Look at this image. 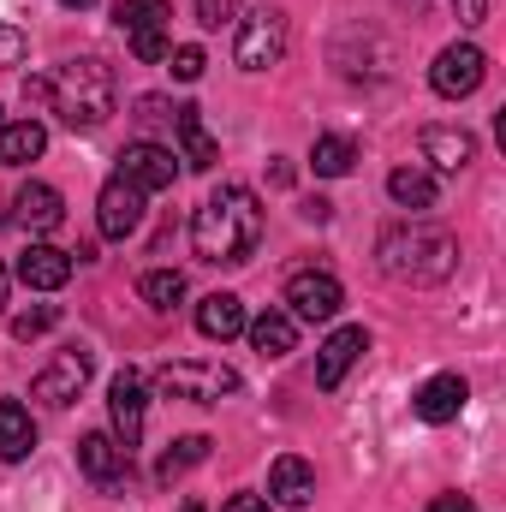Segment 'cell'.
Returning a JSON list of instances; mask_svg holds the SVG:
<instances>
[{
	"mask_svg": "<svg viewBox=\"0 0 506 512\" xmlns=\"http://www.w3.org/2000/svg\"><path fill=\"white\" fill-rule=\"evenodd\" d=\"M30 447H36V423H30V411H24L18 399H0V459L18 465V459H30Z\"/></svg>",
	"mask_w": 506,
	"mask_h": 512,
	"instance_id": "cell-22",
	"label": "cell"
},
{
	"mask_svg": "<svg viewBox=\"0 0 506 512\" xmlns=\"http://www.w3.org/2000/svg\"><path fill=\"white\" fill-rule=\"evenodd\" d=\"M137 120H173V114H167L161 96H143V102H137Z\"/></svg>",
	"mask_w": 506,
	"mask_h": 512,
	"instance_id": "cell-34",
	"label": "cell"
},
{
	"mask_svg": "<svg viewBox=\"0 0 506 512\" xmlns=\"http://www.w3.org/2000/svg\"><path fill=\"white\" fill-rule=\"evenodd\" d=\"M381 274L387 280H405V286H441L453 280L459 268V239L435 221H405V227H387L381 233Z\"/></svg>",
	"mask_w": 506,
	"mask_h": 512,
	"instance_id": "cell-2",
	"label": "cell"
},
{
	"mask_svg": "<svg viewBox=\"0 0 506 512\" xmlns=\"http://www.w3.org/2000/svg\"><path fill=\"white\" fill-rule=\"evenodd\" d=\"M268 185H280V191H286V185H292V161H274V167H268Z\"/></svg>",
	"mask_w": 506,
	"mask_h": 512,
	"instance_id": "cell-38",
	"label": "cell"
},
{
	"mask_svg": "<svg viewBox=\"0 0 506 512\" xmlns=\"http://www.w3.org/2000/svg\"><path fill=\"white\" fill-rule=\"evenodd\" d=\"M280 54H286V12L280 6L245 12L239 18V36H233V60L245 72H268V66H280Z\"/></svg>",
	"mask_w": 506,
	"mask_h": 512,
	"instance_id": "cell-5",
	"label": "cell"
},
{
	"mask_svg": "<svg viewBox=\"0 0 506 512\" xmlns=\"http://www.w3.org/2000/svg\"><path fill=\"white\" fill-rule=\"evenodd\" d=\"M120 179H131L143 197H149V191H173L179 161H173V149H161V143H126V149H120Z\"/></svg>",
	"mask_w": 506,
	"mask_h": 512,
	"instance_id": "cell-12",
	"label": "cell"
},
{
	"mask_svg": "<svg viewBox=\"0 0 506 512\" xmlns=\"http://www.w3.org/2000/svg\"><path fill=\"white\" fill-rule=\"evenodd\" d=\"M12 209H18V227H30V233H54V227L66 221V197H60L54 185H42V179H30V185L12 197Z\"/></svg>",
	"mask_w": 506,
	"mask_h": 512,
	"instance_id": "cell-17",
	"label": "cell"
},
{
	"mask_svg": "<svg viewBox=\"0 0 506 512\" xmlns=\"http://www.w3.org/2000/svg\"><path fill=\"white\" fill-rule=\"evenodd\" d=\"M126 42H131V54H137V60H167V54H173L167 30H137V36H126Z\"/></svg>",
	"mask_w": 506,
	"mask_h": 512,
	"instance_id": "cell-31",
	"label": "cell"
},
{
	"mask_svg": "<svg viewBox=\"0 0 506 512\" xmlns=\"http://www.w3.org/2000/svg\"><path fill=\"white\" fill-rule=\"evenodd\" d=\"M387 197L399 203V209H435V173H423V167H393L387 173Z\"/></svg>",
	"mask_w": 506,
	"mask_h": 512,
	"instance_id": "cell-24",
	"label": "cell"
},
{
	"mask_svg": "<svg viewBox=\"0 0 506 512\" xmlns=\"http://www.w3.org/2000/svg\"><path fill=\"white\" fill-rule=\"evenodd\" d=\"M48 328H60V304H30V310H18V316H12V340H24V346H30V340H42Z\"/></svg>",
	"mask_w": 506,
	"mask_h": 512,
	"instance_id": "cell-29",
	"label": "cell"
},
{
	"mask_svg": "<svg viewBox=\"0 0 506 512\" xmlns=\"http://www.w3.org/2000/svg\"><path fill=\"white\" fill-rule=\"evenodd\" d=\"M78 471H84L96 489H120L131 477V453L108 435V429H90V435L78 441Z\"/></svg>",
	"mask_w": 506,
	"mask_h": 512,
	"instance_id": "cell-10",
	"label": "cell"
},
{
	"mask_svg": "<svg viewBox=\"0 0 506 512\" xmlns=\"http://www.w3.org/2000/svg\"><path fill=\"white\" fill-rule=\"evenodd\" d=\"M167 66H173V78H179V84H197L209 60H203V48H197V42H185V48H173V54H167Z\"/></svg>",
	"mask_w": 506,
	"mask_h": 512,
	"instance_id": "cell-30",
	"label": "cell"
},
{
	"mask_svg": "<svg viewBox=\"0 0 506 512\" xmlns=\"http://www.w3.org/2000/svg\"><path fill=\"white\" fill-rule=\"evenodd\" d=\"M90 382V352L84 346H66V352H54V364L30 382V393L42 399V405H72L78 393Z\"/></svg>",
	"mask_w": 506,
	"mask_h": 512,
	"instance_id": "cell-9",
	"label": "cell"
},
{
	"mask_svg": "<svg viewBox=\"0 0 506 512\" xmlns=\"http://www.w3.org/2000/svg\"><path fill=\"white\" fill-rule=\"evenodd\" d=\"M209 459V435H179V441H167V453H161V465H155V477L161 483H173V477H185L191 465H203Z\"/></svg>",
	"mask_w": 506,
	"mask_h": 512,
	"instance_id": "cell-26",
	"label": "cell"
},
{
	"mask_svg": "<svg viewBox=\"0 0 506 512\" xmlns=\"http://www.w3.org/2000/svg\"><path fill=\"white\" fill-rule=\"evenodd\" d=\"M352 161H358L352 137H316V143H310V167H316L322 179H346V173H352Z\"/></svg>",
	"mask_w": 506,
	"mask_h": 512,
	"instance_id": "cell-27",
	"label": "cell"
},
{
	"mask_svg": "<svg viewBox=\"0 0 506 512\" xmlns=\"http://www.w3.org/2000/svg\"><path fill=\"white\" fill-rule=\"evenodd\" d=\"M137 298H143L149 310H161V316H167V310L185 298V274H179V268H149V274L137 280Z\"/></svg>",
	"mask_w": 506,
	"mask_h": 512,
	"instance_id": "cell-25",
	"label": "cell"
},
{
	"mask_svg": "<svg viewBox=\"0 0 506 512\" xmlns=\"http://www.w3.org/2000/svg\"><path fill=\"white\" fill-rule=\"evenodd\" d=\"M370 352V328H358V322H346V328H334L328 340H322V352H316V387H334L346 382V370L358 364Z\"/></svg>",
	"mask_w": 506,
	"mask_h": 512,
	"instance_id": "cell-13",
	"label": "cell"
},
{
	"mask_svg": "<svg viewBox=\"0 0 506 512\" xmlns=\"http://www.w3.org/2000/svg\"><path fill=\"white\" fill-rule=\"evenodd\" d=\"M24 48H30V42H24V30L0 18V66H18V60H24Z\"/></svg>",
	"mask_w": 506,
	"mask_h": 512,
	"instance_id": "cell-32",
	"label": "cell"
},
{
	"mask_svg": "<svg viewBox=\"0 0 506 512\" xmlns=\"http://www.w3.org/2000/svg\"><path fill=\"white\" fill-rule=\"evenodd\" d=\"M114 102H120V84H114V66H102V60H66L60 78H54V96H48L60 126H72V131L108 126Z\"/></svg>",
	"mask_w": 506,
	"mask_h": 512,
	"instance_id": "cell-3",
	"label": "cell"
},
{
	"mask_svg": "<svg viewBox=\"0 0 506 512\" xmlns=\"http://www.w3.org/2000/svg\"><path fill=\"white\" fill-rule=\"evenodd\" d=\"M304 221H334V203H328V197H310V203H304Z\"/></svg>",
	"mask_w": 506,
	"mask_h": 512,
	"instance_id": "cell-37",
	"label": "cell"
},
{
	"mask_svg": "<svg viewBox=\"0 0 506 512\" xmlns=\"http://www.w3.org/2000/svg\"><path fill=\"white\" fill-rule=\"evenodd\" d=\"M0 316H6V268H0Z\"/></svg>",
	"mask_w": 506,
	"mask_h": 512,
	"instance_id": "cell-40",
	"label": "cell"
},
{
	"mask_svg": "<svg viewBox=\"0 0 506 512\" xmlns=\"http://www.w3.org/2000/svg\"><path fill=\"white\" fill-rule=\"evenodd\" d=\"M221 512H268V501H262V495H233Z\"/></svg>",
	"mask_w": 506,
	"mask_h": 512,
	"instance_id": "cell-36",
	"label": "cell"
},
{
	"mask_svg": "<svg viewBox=\"0 0 506 512\" xmlns=\"http://www.w3.org/2000/svg\"><path fill=\"white\" fill-rule=\"evenodd\" d=\"M423 161L435 167V173H465L471 161H477V137L459 126H423Z\"/></svg>",
	"mask_w": 506,
	"mask_h": 512,
	"instance_id": "cell-14",
	"label": "cell"
},
{
	"mask_svg": "<svg viewBox=\"0 0 506 512\" xmlns=\"http://www.w3.org/2000/svg\"><path fill=\"white\" fill-rule=\"evenodd\" d=\"M483 78H489V54H483L477 42H447V48L435 54V66H429V84H435V96H447V102L477 96Z\"/></svg>",
	"mask_w": 506,
	"mask_h": 512,
	"instance_id": "cell-6",
	"label": "cell"
},
{
	"mask_svg": "<svg viewBox=\"0 0 506 512\" xmlns=\"http://www.w3.org/2000/svg\"><path fill=\"white\" fill-rule=\"evenodd\" d=\"M179 512H203V501H185V507H179Z\"/></svg>",
	"mask_w": 506,
	"mask_h": 512,
	"instance_id": "cell-41",
	"label": "cell"
},
{
	"mask_svg": "<svg viewBox=\"0 0 506 512\" xmlns=\"http://www.w3.org/2000/svg\"><path fill=\"white\" fill-rule=\"evenodd\" d=\"M72 251H60V245H30V251L18 256V280L30 286V292H60L66 280H72Z\"/></svg>",
	"mask_w": 506,
	"mask_h": 512,
	"instance_id": "cell-16",
	"label": "cell"
},
{
	"mask_svg": "<svg viewBox=\"0 0 506 512\" xmlns=\"http://www.w3.org/2000/svg\"><path fill=\"white\" fill-rule=\"evenodd\" d=\"M262 245V203L251 185H221L203 197V209L191 215V251L215 268H239Z\"/></svg>",
	"mask_w": 506,
	"mask_h": 512,
	"instance_id": "cell-1",
	"label": "cell"
},
{
	"mask_svg": "<svg viewBox=\"0 0 506 512\" xmlns=\"http://www.w3.org/2000/svg\"><path fill=\"white\" fill-rule=\"evenodd\" d=\"M429 512H477V507H471L465 495H435V501H429Z\"/></svg>",
	"mask_w": 506,
	"mask_h": 512,
	"instance_id": "cell-35",
	"label": "cell"
},
{
	"mask_svg": "<svg viewBox=\"0 0 506 512\" xmlns=\"http://www.w3.org/2000/svg\"><path fill=\"white\" fill-rule=\"evenodd\" d=\"M120 30L137 36V30H167L173 24V0H120Z\"/></svg>",
	"mask_w": 506,
	"mask_h": 512,
	"instance_id": "cell-28",
	"label": "cell"
},
{
	"mask_svg": "<svg viewBox=\"0 0 506 512\" xmlns=\"http://www.w3.org/2000/svg\"><path fill=\"white\" fill-rule=\"evenodd\" d=\"M60 6H72V12H84V6H96V0H60Z\"/></svg>",
	"mask_w": 506,
	"mask_h": 512,
	"instance_id": "cell-39",
	"label": "cell"
},
{
	"mask_svg": "<svg viewBox=\"0 0 506 512\" xmlns=\"http://www.w3.org/2000/svg\"><path fill=\"white\" fill-rule=\"evenodd\" d=\"M155 387H161L167 399H185V405H221V399H233L245 382H239V370H227V364L179 358V364H161V370H155Z\"/></svg>",
	"mask_w": 506,
	"mask_h": 512,
	"instance_id": "cell-4",
	"label": "cell"
},
{
	"mask_svg": "<svg viewBox=\"0 0 506 512\" xmlns=\"http://www.w3.org/2000/svg\"><path fill=\"white\" fill-rule=\"evenodd\" d=\"M173 131H179V149H185V161L197 167V173H209L215 161H221V143L209 137V126H203V108H173Z\"/></svg>",
	"mask_w": 506,
	"mask_h": 512,
	"instance_id": "cell-20",
	"label": "cell"
},
{
	"mask_svg": "<svg viewBox=\"0 0 506 512\" xmlns=\"http://www.w3.org/2000/svg\"><path fill=\"white\" fill-rule=\"evenodd\" d=\"M286 316L292 322H334L340 316V304H346V292H340V280L328 274V268H298L292 280H286Z\"/></svg>",
	"mask_w": 506,
	"mask_h": 512,
	"instance_id": "cell-7",
	"label": "cell"
},
{
	"mask_svg": "<svg viewBox=\"0 0 506 512\" xmlns=\"http://www.w3.org/2000/svg\"><path fill=\"white\" fill-rule=\"evenodd\" d=\"M268 495H274L280 507H310V501H316V471H310L298 453H286V459L268 465Z\"/></svg>",
	"mask_w": 506,
	"mask_h": 512,
	"instance_id": "cell-19",
	"label": "cell"
},
{
	"mask_svg": "<svg viewBox=\"0 0 506 512\" xmlns=\"http://www.w3.org/2000/svg\"><path fill=\"white\" fill-rule=\"evenodd\" d=\"M0 126H6V120H0Z\"/></svg>",
	"mask_w": 506,
	"mask_h": 512,
	"instance_id": "cell-42",
	"label": "cell"
},
{
	"mask_svg": "<svg viewBox=\"0 0 506 512\" xmlns=\"http://www.w3.org/2000/svg\"><path fill=\"white\" fill-rule=\"evenodd\" d=\"M96 227H102V239H131L137 227H143V191L131 185V179H108L102 185V197H96Z\"/></svg>",
	"mask_w": 506,
	"mask_h": 512,
	"instance_id": "cell-11",
	"label": "cell"
},
{
	"mask_svg": "<svg viewBox=\"0 0 506 512\" xmlns=\"http://www.w3.org/2000/svg\"><path fill=\"white\" fill-rule=\"evenodd\" d=\"M143 411H149V387L137 370H120L114 382H108V417H114V441L120 447H137L143 441Z\"/></svg>",
	"mask_w": 506,
	"mask_h": 512,
	"instance_id": "cell-8",
	"label": "cell"
},
{
	"mask_svg": "<svg viewBox=\"0 0 506 512\" xmlns=\"http://www.w3.org/2000/svg\"><path fill=\"white\" fill-rule=\"evenodd\" d=\"M42 149H48L42 120H6V126H0V167H24V161H36Z\"/></svg>",
	"mask_w": 506,
	"mask_h": 512,
	"instance_id": "cell-23",
	"label": "cell"
},
{
	"mask_svg": "<svg viewBox=\"0 0 506 512\" xmlns=\"http://www.w3.org/2000/svg\"><path fill=\"white\" fill-rule=\"evenodd\" d=\"M245 334H251L256 358H286V352L298 346V322H292L286 310H262L256 322H245Z\"/></svg>",
	"mask_w": 506,
	"mask_h": 512,
	"instance_id": "cell-21",
	"label": "cell"
},
{
	"mask_svg": "<svg viewBox=\"0 0 506 512\" xmlns=\"http://www.w3.org/2000/svg\"><path fill=\"white\" fill-rule=\"evenodd\" d=\"M245 298L239 292H209L203 304H197V334L203 340H239L245 334Z\"/></svg>",
	"mask_w": 506,
	"mask_h": 512,
	"instance_id": "cell-18",
	"label": "cell"
},
{
	"mask_svg": "<svg viewBox=\"0 0 506 512\" xmlns=\"http://www.w3.org/2000/svg\"><path fill=\"white\" fill-rule=\"evenodd\" d=\"M453 12H459V24H483L489 18V0H453Z\"/></svg>",
	"mask_w": 506,
	"mask_h": 512,
	"instance_id": "cell-33",
	"label": "cell"
},
{
	"mask_svg": "<svg viewBox=\"0 0 506 512\" xmlns=\"http://www.w3.org/2000/svg\"><path fill=\"white\" fill-rule=\"evenodd\" d=\"M465 399H471V387H465V376H453V370H441V376H429V382L417 387V417L423 423H453L459 411H465Z\"/></svg>",
	"mask_w": 506,
	"mask_h": 512,
	"instance_id": "cell-15",
	"label": "cell"
}]
</instances>
